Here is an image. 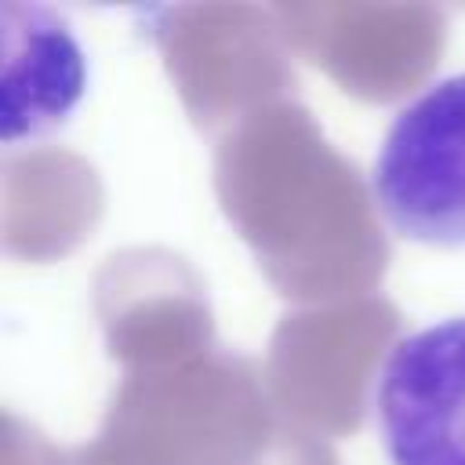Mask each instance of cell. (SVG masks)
Instances as JSON below:
<instances>
[{"instance_id": "cell-1", "label": "cell", "mask_w": 465, "mask_h": 465, "mask_svg": "<svg viewBox=\"0 0 465 465\" xmlns=\"http://www.w3.org/2000/svg\"><path fill=\"white\" fill-rule=\"evenodd\" d=\"M214 189L283 298L309 305L363 298L389 265L378 203L294 102L265 105L222 134Z\"/></svg>"}, {"instance_id": "cell-2", "label": "cell", "mask_w": 465, "mask_h": 465, "mask_svg": "<svg viewBox=\"0 0 465 465\" xmlns=\"http://www.w3.org/2000/svg\"><path fill=\"white\" fill-rule=\"evenodd\" d=\"M283 414L247 356L207 349L124 374L87 450L105 465H258Z\"/></svg>"}, {"instance_id": "cell-3", "label": "cell", "mask_w": 465, "mask_h": 465, "mask_svg": "<svg viewBox=\"0 0 465 465\" xmlns=\"http://www.w3.org/2000/svg\"><path fill=\"white\" fill-rule=\"evenodd\" d=\"M396 331L400 312L374 294L287 312L272 331L265 363L276 411L316 436L356 432L371 378L400 341Z\"/></svg>"}, {"instance_id": "cell-4", "label": "cell", "mask_w": 465, "mask_h": 465, "mask_svg": "<svg viewBox=\"0 0 465 465\" xmlns=\"http://www.w3.org/2000/svg\"><path fill=\"white\" fill-rule=\"evenodd\" d=\"M149 29L203 131H229L243 116L287 102L283 94L294 87L291 44L272 11L240 4L153 7Z\"/></svg>"}, {"instance_id": "cell-5", "label": "cell", "mask_w": 465, "mask_h": 465, "mask_svg": "<svg viewBox=\"0 0 465 465\" xmlns=\"http://www.w3.org/2000/svg\"><path fill=\"white\" fill-rule=\"evenodd\" d=\"M371 193L400 236L465 247V73L436 80L396 113Z\"/></svg>"}, {"instance_id": "cell-6", "label": "cell", "mask_w": 465, "mask_h": 465, "mask_svg": "<svg viewBox=\"0 0 465 465\" xmlns=\"http://www.w3.org/2000/svg\"><path fill=\"white\" fill-rule=\"evenodd\" d=\"M272 15L291 51L367 102L407 94L447 40V15L421 4H283Z\"/></svg>"}, {"instance_id": "cell-7", "label": "cell", "mask_w": 465, "mask_h": 465, "mask_svg": "<svg viewBox=\"0 0 465 465\" xmlns=\"http://www.w3.org/2000/svg\"><path fill=\"white\" fill-rule=\"evenodd\" d=\"M94 302L109 356L127 374L185 363L214 349L203 283L171 251L134 247L113 254L98 272Z\"/></svg>"}, {"instance_id": "cell-8", "label": "cell", "mask_w": 465, "mask_h": 465, "mask_svg": "<svg viewBox=\"0 0 465 465\" xmlns=\"http://www.w3.org/2000/svg\"><path fill=\"white\" fill-rule=\"evenodd\" d=\"M392 465H465V316L403 334L374 381Z\"/></svg>"}, {"instance_id": "cell-9", "label": "cell", "mask_w": 465, "mask_h": 465, "mask_svg": "<svg viewBox=\"0 0 465 465\" xmlns=\"http://www.w3.org/2000/svg\"><path fill=\"white\" fill-rule=\"evenodd\" d=\"M4 142L58 127L84 91V54L69 25L36 4H0Z\"/></svg>"}, {"instance_id": "cell-10", "label": "cell", "mask_w": 465, "mask_h": 465, "mask_svg": "<svg viewBox=\"0 0 465 465\" xmlns=\"http://www.w3.org/2000/svg\"><path fill=\"white\" fill-rule=\"evenodd\" d=\"M98 211V178L80 156L36 149L4 160V236L11 254H65L84 232L91 236Z\"/></svg>"}]
</instances>
